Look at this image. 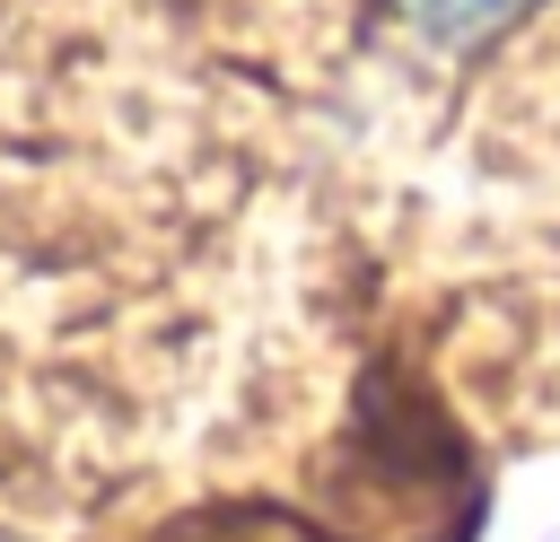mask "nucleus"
<instances>
[{
  "instance_id": "f257e3e1",
  "label": "nucleus",
  "mask_w": 560,
  "mask_h": 542,
  "mask_svg": "<svg viewBox=\"0 0 560 542\" xmlns=\"http://www.w3.org/2000/svg\"><path fill=\"white\" fill-rule=\"evenodd\" d=\"M516 9H534V0H394V17L411 35H429V44H472V35L508 26Z\"/></svg>"
}]
</instances>
